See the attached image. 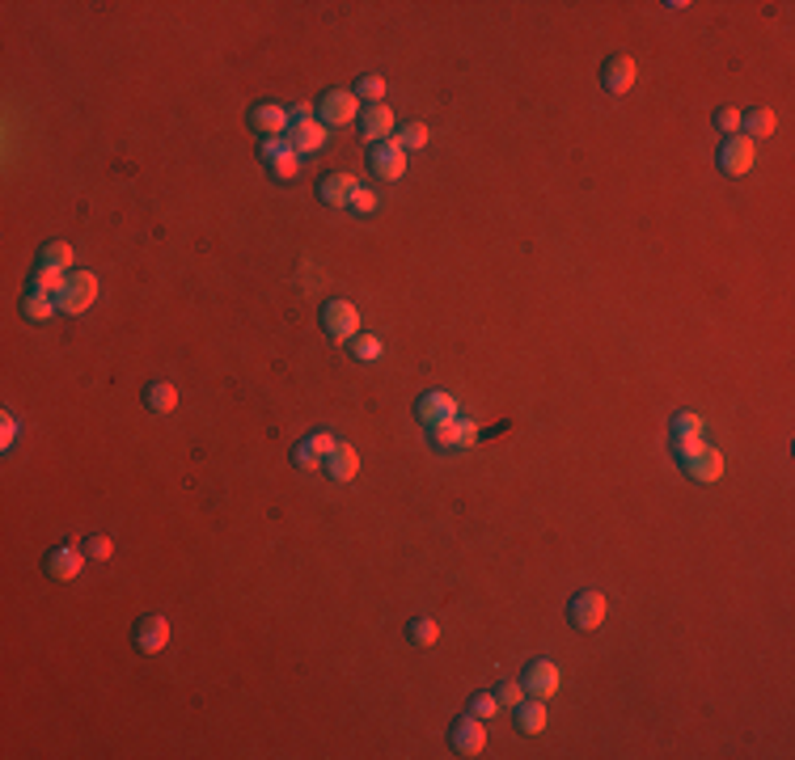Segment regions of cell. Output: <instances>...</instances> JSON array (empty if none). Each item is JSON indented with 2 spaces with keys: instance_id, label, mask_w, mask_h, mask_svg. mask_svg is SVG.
Instances as JSON below:
<instances>
[{
  "instance_id": "obj_1",
  "label": "cell",
  "mask_w": 795,
  "mask_h": 760,
  "mask_svg": "<svg viewBox=\"0 0 795 760\" xmlns=\"http://www.w3.org/2000/svg\"><path fill=\"white\" fill-rule=\"evenodd\" d=\"M94 300H98V279H94V271H72V275L64 279V288L56 291L59 313H68V317L85 313Z\"/></svg>"
},
{
  "instance_id": "obj_2",
  "label": "cell",
  "mask_w": 795,
  "mask_h": 760,
  "mask_svg": "<svg viewBox=\"0 0 795 760\" xmlns=\"http://www.w3.org/2000/svg\"><path fill=\"white\" fill-rule=\"evenodd\" d=\"M318 123L321 127H348L356 114H360V97L348 94V89H326V94L318 97Z\"/></svg>"
},
{
  "instance_id": "obj_3",
  "label": "cell",
  "mask_w": 795,
  "mask_h": 760,
  "mask_svg": "<svg viewBox=\"0 0 795 760\" xmlns=\"http://www.w3.org/2000/svg\"><path fill=\"white\" fill-rule=\"evenodd\" d=\"M321 330L339 338V343H348L360 334V313H356V304L351 300H326L321 304Z\"/></svg>"
},
{
  "instance_id": "obj_4",
  "label": "cell",
  "mask_w": 795,
  "mask_h": 760,
  "mask_svg": "<svg viewBox=\"0 0 795 760\" xmlns=\"http://www.w3.org/2000/svg\"><path fill=\"white\" fill-rule=\"evenodd\" d=\"M432 435V448H440V452H461V448H474L478 440V427L470 423V418H448V423H440V427L428 431Z\"/></svg>"
},
{
  "instance_id": "obj_5",
  "label": "cell",
  "mask_w": 795,
  "mask_h": 760,
  "mask_svg": "<svg viewBox=\"0 0 795 760\" xmlns=\"http://www.w3.org/2000/svg\"><path fill=\"white\" fill-rule=\"evenodd\" d=\"M682 465V473L690 478V482H702V486H715L719 478H724V456L715 452L711 443H702L694 456H685V460H677Z\"/></svg>"
},
{
  "instance_id": "obj_6",
  "label": "cell",
  "mask_w": 795,
  "mask_h": 760,
  "mask_svg": "<svg viewBox=\"0 0 795 760\" xmlns=\"http://www.w3.org/2000/svg\"><path fill=\"white\" fill-rule=\"evenodd\" d=\"M757 152H754V139L749 136H727V144H719V169L727 178H745L754 169Z\"/></svg>"
},
{
  "instance_id": "obj_7",
  "label": "cell",
  "mask_w": 795,
  "mask_h": 760,
  "mask_svg": "<svg viewBox=\"0 0 795 760\" xmlns=\"http://www.w3.org/2000/svg\"><path fill=\"white\" fill-rule=\"evenodd\" d=\"M457 415H461L457 401L448 398V393H440V389H428V393H419V401H415V418L428 431L440 427V423H448V418H457Z\"/></svg>"
},
{
  "instance_id": "obj_8",
  "label": "cell",
  "mask_w": 795,
  "mask_h": 760,
  "mask_svg": "<svg viewBox=\"0 0 795 760\" xmlns=\"http://www.w3.org/2000/svg\"><path fill=\"white\" fill-rule=\"evenodd\" d=\"M448 747L457 752V756H478L483 747H487V731H483V719L474 714H465L448 727Z\"/></svg>"
},
{
  "instance_id": "obj_9",
  "label": "cell",
  "mask_w": 795,
  "mask_h": 760,
  "mask_svg": "<svg viewBox=\"0 0 795 760\" xmlns=\"http://www.w3.org/2000/svg\"><path fill=\"white\" fill-rule=\"evenodd\" d=\"M605 612H610V604H605L601 592H580V595H572V604H567V617H572L575 630H601Z\"/></svg>"
},
{
  "instance_id": "obj_10",
  "label": "cell",
  "mask_w": 795,
  "mask_h": 760,
  "mask_svg": "<svg viewBox=\"0 0 795 760\" xmlns=\"http://www.w3.org/2000/svg\"><path fill=\"white\" fill-rule=\"evenodd\" d=\"M81 567H85V553L72 550V545H56V550H47V558H42L47 579H56V583L77 579V575H81Z\"/></svg>"
},
{
  "instance_id": "obj_11",
  "label": "cell",
  "mask_w": 795,
  "mask_h": 760,
  "mask_svg": "<svg viewBox=\"0 0 795 760\" xmlns=\"http://www.w3.org/2000/svg\"><path fill=\"white\" fill-rule=\"evenodd\" d=\"M520 684H525V697L546 702V697H555V693H558V667L550 664V659H533V664L525 667Z\"/></svg>"
},
{
  "instance_id": "obj_12",
  "label": "cell",
  "mask_w": 795,
  "mask_h": 760,
  "mask_svg": "<svg viewBox=\"0 0 795 760\" xmlns=\"http://www.w3.org/2000/svg\"><path fill=\"white\" fill-rule=\"evenodd\" d=\"M635 76H639V68H635V59L630 56H610L605 64H601V85H605L614 97L630 94V89H635Z\"/></svg>"
},
{
  "instance_id": "obj_13",
  "label": "cell",
  "mask_w": 795,
  "mask_h": 760,
  "mask_svg": "<svg viewBox=\"0 0 795 760\" xmlns=\"http://www.w3.org/2000/svg\"><path fill=\"white\" fill-rule=\"evenodd\" d=\"M136 647L144 650V655H161V650L169 647V621L161 612H144L136 621Z\"/></svg>"
},
{
  "instance_id": "obj_14",
  "label": "cell",
  "mask_w": 795,
  "mask_h": 760,
  "mask_svg": "<svg viewBox=\"0 0 795 760\" xmlns=\"http://www.w3.org/2000/svg\"><path fill=\"white\" fill-rule=\"evenodd\" d=\"M288 123H293V114L284 111V106H276V102H258V106H250V127L258 131V136L279 139L284 131H288Z\"/></svg>"
},
{
  "instance_id": "obj_15",
  "label": "cell",
  "mask_w": 795,
  "mask_h": 760,
  "mask_svg": "<svg viewBox=\"0 0 795 760\" xmlns=\"http://www.w3.org/2000/svg\"><path fill=\"white\" fill-rule=\"evenodd\" d=\"M368 165H373V174L385 182H398L406 178V152L398 148V144H373V152H368Z\"/></svg>"
},
{
  "instance_id": "obj_16",
  "label": "cell",
  "mask_w": 795,
  "mask_h": 760,
  "mask_svg": "<svg viewBox=\"0 0 795 760\" xmlns=\"http://www.w3.org/2000/svg\"><path fill=\"white\" fill-rule=\"evenodd\" d=\"M330 136V127H321L318 119H293V131H288V148L301 156V152H318Z\"/></svg>"
},
{
  "instance_id": "obj_17",
  "label": "cell",
  "mask_w": 795,
  "mask_h": 760,
  "mask_svg": "<svg viewBox=\"0 0 795 760\" xmlns=\"http://www.w3.org/2000/svg\"><path fill=\"white\" fill-rule=\"evenodd\" d=\"M321 465H326V473H330V482H351V478H356V469H360V452H356L351 443L339 440Z\"/></svg>"
},
{
  "instance_id": "obj_18",
  "label": "cell",
  "mask_w": 795,
  "mask_h": 760,
  "mask_svg": "<svg viewBox=\"0 0 795 760\" xmlns=\"http://www.w3.org/2000/svg\"><path fill=\"white\" fill-rule=\"evenodd\" d=\"M393 131V111L390 106H368V111L360 114V136L364 144H381V139Z\"/></svg>"
},
{
  "instance_id": "obj_19",
  "label": "cell",
  "mask_w": 795,
  "mask_h": 760,
  "mask_svg": "<svg viewBox=\"0 0 795 760\" xmlns=\"http://www.w3.org/2000/svg\"><path fill=\"white\" fill-rule=\"evenodd\" d=\"M351 191H356V178H351V174H326V178H318V199L330 203V208H348Z\"/></svg>"
},
{
  "instance_id": "obj_20",
  "label": "cell",
  "mask_w": 795,
  "mask_h": 760,
  "mask_svg": "<svg viewBox=\"0 0 795 760\" xmlns=\"http://www.w3.org/2000/svg\"><path fill=\"white\" fill-rule=\"evenodd\" d=\"M144 406H149V415H174L178 410V389L169 380H149L144 385Z\"/></svg>"
},
{
  "instance_id": "obj_21",
  "label": "cell",
  "mask_w": 795,
  "mask_h": 760,
  "mask_svg": "<svg viewBox=\"0 0 795 760\" xmlns=\"http://www.w3.org/2000/svg\"><path fill=\"white\" fill-rule=\"evenodd\" d=\"M517 731L520 735H542L546 731V702L525 697V702L517 705Z\"/></svg>"
},
{
  "instance_id": "obj_22",
  "label": "cell",
  "mask_w": 795,
  "mask_h": 760,
  "mask_svg": "<svg viewBox=\"0 0 795 760\" xmlns=\"http://www.w3.org/2000/svg\"><path fill=\"white\" fill-rule=\"evenodd\" d=\"M774 127H779V119H774V111H770V106H754V111H745V119H740V131H745L749 139L774 136Z\"/></svg>"
},
{
  "instance_id": "obj_23",
  "label": "cell",
  "mask_w": 795,
  "mask_h": 760,
  "mask_svg": "<svg viewBox=\"0 0 795 760\" xmlns=\"http://www.w3.org/2000/svg\"><path fill=\"white\" fill-rule=\"evenodd\" d=\"M59 304H56V296L51 291H39V288H30L26 296H22V313H26L30 321H47L51 313H56Z\"/></svg>"
},
{
  "instance_id": "obj_24",
  "label": "cell",
  "mask_w": 795,
  "mask_h": 760,
  "mask_svg": "<svg viewBox=\"0 0 795 760\" xmlns=\"http://www.w3.org/2000/svg\"><path fill=\"white\" fill-rule=\"evenodd\" d=\"M39 266H51V271H64L68 275V266H72V246L68 241H47L39 254Z\"/></svg>"
},
{
  "instance_id": "obj_25",
  "label": "cell",
  "mask_w": 795,
  "mask_h": 760,
  "mask_svg": "<svg viewBox=\"0 0 795 760\" xmlns=\"http://www.w3.org/2000/svg\"><path fill=\"white\" fill-rule=\"evenodd\" d=\"M267 169H271L276 182H293V178H301V156H296L293 148H284L276 161H267Z\"/></svg>"
},
{
  "instance_id": "obj_26",
  "label": "cell",
  "mask_w": 795,
  "mask_h": 760,
  "mask_svg": "<svg viewBox=\"0 0 795 760\" xmlns=\"http://www.w3.org/2000/svg\"><path fill=\"white\" fill-rule=\"evenodd\" d=\"M428 139H432V131H428V123H419V119H411V123H402V131H398V139H393V144H398V148H402V152H411V148H423Z\"/></svg>"
},
{
  "instance_id": "obj_27",
  "label": "cell",
  "mask_w": 795,
  "mask_h": 760,
  "mask_svg": "<svg viewBox=\"0 0 795 760\" xmlns=\"http://www.w3.org/2000/svg\"><path fill=\"white\" fill-rule=\"evenodd\" d=\"M406 638L415 642V647H436V638H440V625L432 617H415V621L406 625Z\"/></svg>"
},
{
  "instance_id": "obj_28",
  "label": "cell",
  "mask_w": 795,
  "mask_h": 760,
  "mask_svg": "<svg viewBox=\"0 0 795 760\" xmlns=\"http://www.w3.org/2000/svg\"><path fill=\"white\" fill-rule=\"evenodd\" d=\"M351 355H356L360 363L381 360V338L377 334H356V338H351Z\"/></svg>"
},
{
  "instance_id": "obj_29",
  "label": "cell",
  "mask_w": 795,
  "mask_h": 760,
  "mask_svg": "<svg viewBox=\"0 0 795 760\" xmlns=\"http://www.w3.org/2000/svg\"><path fill=\"white\" fill-rule=\"evenodd\" d=\"M81 550H85V558H94V562H106V558L114 553V545H111V537H102V532H89Z\"/></svg>"
},
{
  "instance_id": "obj_30",
  "label": "cell",
  "mask_w": 795,
  "mask_h": 760,
  "mask_svg": "<svg viewBox=\"0 0 795 760\" xmlns=\"http://www.w3.org/2000/svg\"><path fill=\"white\" fill-rule=\"evenodd\" d=\"M470 714H474V719H495V714H500V697H495V693H474V697H470Z\"/></svg>"
},
{
  "instance_id": "obj_31",
  "label": "cell",
  "mask_w": 795,
  "mask_h": 760,
  "mask_svg": "<svg viewBox=\"0 0 795 760\" xmlns=\"http://www.w3.org/2000/svg\"><path fill=\"white\" fill-rule=\"evenodd\" d=\"M356 97H364V102L381 106V97H385V81H381V76H360V81H356Z\"/></svg>"
},
{
  "instance_id": "obj_32",
  "label": "cell",
  "mask_w": 795,
  "mask_h": 760,
  "mask_svg": "<svg viewBox=\"0 0 795 760\" xmlns=\"http://www.w3.org/2000/svg\"><path fill=\"white\" fill-rule=\"evenodd\" d=\"M309 448V452L313 456H321V460H326V456H330V448H335V435H330V431H313V435H309V440H301Z\"/></svg>"
},
{
  "instance_id": "obj_33",
  "label": "cell",
  "mask_w": 795,
  "mask_h": 760,
  "mask_svg": "<svg viewBox=\"0 0 795 760\" xmlns=\"http://www.w3.org/2000/svg\"><path fill=\"white\" fill-rule=\"evenodd\" d=\"M740 119H745V111H736V106H724V111L715 114V127H719V131H727V136H740Z\"/></svg>"
},
{
  "instance_id": "obj_34",
  "label": "cell",
  "mask_w": 795,
  "mask_h": 760,
  "mask_svg": "<svg viewBox=\"0 0 795 760\" xmlns=\"http://www.w3.org/2000/svg\"><path fill=\"white\" fill-rule=\"evenodd\" d=\"M673 435H702V415L682 410V415L673 418Z\"/></svg>"
},
{
  "instance_id": "obj_35",
  "label": "cell",
  "mask_w": 795,
  "mask_h": 760,
  "mask_svg": "<svg viewBox=\"0 0 795 760\" xmlns=\"http://www.w3.org/2000/svg\"><path fill=\"white\" fill-rule=\"evenodd\" d=\"M348 208L356 211V216H368V211L377 208V194H373V191H360V186H356V191H351V199H348Z\"/></svg>"
},
{
  "instance_id": "obj_36",
  "label": "cell",
  "mask_w": 795,
  "mask_h": 760,
  "mask_svg": "<svg viewBox=\"0 0 795 760\" xmlns=\"http://www.w3.org/2000/svg\"><path fill=\"white\" fill-rule=\"evenodd\" d=\"M495 697H500V705H512V710H517L520 702H525V684H500V693H495Z\"/></svg>"
},
{
  "instance_id": "obj_37",
  "label": "cell",
  "mask_w": 795,
  "mask_h": 760,
  "mask_svg": "<svg viewBox=\"0 0 795 760\" xmlns=\"http://www.w3.org/2000/svg\"><path fill=\"white\" fill-rule=\"evenodd\" d=\"M293 465H296V469H305V473H309V469H318V465H321V456H313V452L305 448V443H296V448H293Z\"/></svg>"
},
{
  "instance_id": "obj_38",
  "label": "cell",
  "mask_w": 795,
  "mask_h": 760,
  "mask_svg": "<svg viewBox=\"0 0 795 760\" xmlns=\"http://www.w3.org/2000/svg\"><path fill=\"white\" fill-rule=\"evenodd\" d=\"M284 148H288V139H263V144H258V156H263V161H276Z\"/></svg>"
},
{
  "instance_id": "obj_39",
  "label": "cell",
  "mask_w": 795,
  "mask_h": 760,
  "mask_svg": "<svg viewBox=\"0 0 795 760\" xmlns=\"http://www.w3.org/2000/svg\"><path fill=\"white\" fill-rule=\"evenodd\" d=\"M14 435H17V418H14V415H5V448L14 443Z\"/></svg>"
}]
</instances>
